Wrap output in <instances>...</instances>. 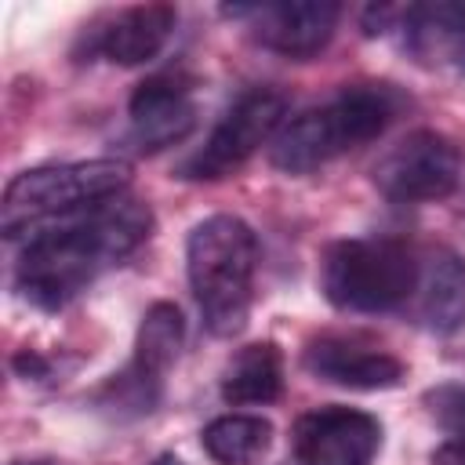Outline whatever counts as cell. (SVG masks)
Instances as JSON below:
<instances>
[{
    "instance_id": "cell-11",
    "label": "cell",
    "mask_w": 465,
    "mask_h": 465,
    "mask_svg": "<svg viewBox=\"0 0 465 465\" xmlns=\"http://www.w3.org/2000/svg\"><path fill=\"white\" fill-rule=\"evenodd\" d=\"M178 22L171 4H138L124 7L87 29V54L109 58L116 65H142L163 51Z\"/></svg>"
},
{
    "instance_id": "cell-17",
    "label": "cell",
    "mask_w": 465,
    "mask_h": 465,
    "mask_svg": "<svg viewBox=\"0 0 465 465\" xmlns=\"http://www.w3.org/2000/svg\"><path fill=\"white\" fill-rule=\"evenodd\" d=\"M203 450L218 465H251L272 443V425L262 414H222L200 432Z\"/></svg>"
},
{
    "instance_id": "cell-8",
    "label": "cell",
    "mask_w": 465,
    "mask_h": 465,
    "mask_svg": "<svg viewBox=\"0 0 465 465\" xmlns=\"http://www.w3.org/2000/svg\"><path fill=\"white\" fill-rule=\"evenodd\" d=\"M232 18H251L254 40L283 58L305 62L320 54L334 25L341 18V7L334 0H283V4H232L222 7Z\"/></svg>"
},
{
    "instance_id": "cell-4",
    "label": "cell",
    "mask_w": 465,
    "mask_h": 465,
    "mask_svg": "<svg viewBox=\"0 0 465 465\" xmlns=\"http://www.w3.org/2000/svg\"><path fill=\"white\" fill-rule=\"evenodd\" d=\"M131 185V167L124 160H80L47 163L22 171L7 182L0 200V229L7 240L33 236L44 225L91 211L105 200L124 196Z\"/></svg>"
},
{
    "instance_id": "cell-6",
    "label": "cell",
    "mask_w": 465,
    "mask_h": 465,
    "mask_svg": "<svg viewBox=\"0 0 465 465\" xmlns=\"http://www.w3.org/2000/svg\"><path fill=\"white\" fill-rule=\"evenodd\" d=\"M287 98L272 87H251L243 91L214 124L207 142L178 167L182 178L193 182H214L229 171L243 167L265 142L276 138V131L287 124Z\"/></svg>"
},
{
    "instance_id": "cell-12",
    "label": "cell",
    "mask_w": 465,
    "mask_h": 465,
    "mask_svg": "<svg viewBox=\"0 0 465 465\" xmlns=\"http://www.w3.org/2000/svg\"><path fill=\"white\" fill-rule=\"evenodd\" d=\"M305 367L341 389H356V392H374V389H392L403 381V363L396 356H389L385 349H374L360 338H345V334H327L316 338L305 349Z\"/></svg>"
},
{
    "instance_id": "cell-5",
    "label": "cell",
    "mask_w": 465,
    "mask_h": 465,
    "mask_svg": "<svg viewBox=\"0 0 465 465\" xmlns=\"http://www.w3.org/2000/svg\"><path fill=\"white\" fill-rule=\"evenodd\" d=\"M320 287L334 309L389 312L400 309L418 287V262L407 243L392 236H356L327 247Z\"/></svg>"
},
{
    "instance_id": "cell-10",
    "label": "cell",
    "mask_w": 465,
    "mask_h": 465,
    "mask_svg": "<svg viewBox=\"0 0 465 465\" xmlns=\"http://www.w3.org/2000/svg\"><path fill=\"white\" fill-rule=\"evenodd\" d=\"M127 116H131V138L138 142L142 153H156L182 142L196 124L189 80L178 73H156L142 80L127 102Z\"/></svg>"
},
{
    "instance_id": "cell-20",
    "label": "cell",
    "mask_w": 465,
    "mask_h": 465,
    "mask_svg": "<svg viewBox=\"0 0 465 465\" xmlns=\"http://www.w3.org/2000/svg\"><path fill=\"white\" fill-rule=\"evenodd\" d=\"M15 371H18L22 378H44V374H47V363H44L33 349H22V352L15 356Z\"/></svg>"
},
{
    "instance_id": "cell-19",
    "label": "cell",
    "mask_w": 465,
    "mask_h": 465,
    "mask_svg": "<svg viewBox=\"0 0 465 465\" xmlns=\"http://www.w3.org/2000/svg\"><path fill=\"white\" fill-rule=\"evenodd\" d=\"M432 465H465V436H450L443 447H436Z\"/></svg>"
},
{
    "instance_id": "cell-15",
    "label": "cell",
    "mask_w": 465,
    "mask_h": 465,
    "mask_svg": "<svg viewBox=\"0 0 465 465\" xmlns=\"http://www.w3.org/2000/svg\"><path fill=\"white\" fill-rule=\"evenodd\" d=\"M283 392V360L272 341L243 345L222 371V400L232 407L272 403Z\"/></svg>"
},
{
    "instance_id": "cell-21",
    "label": "cell",
    "mask_w": 465,
    "mask_h": 465,
    "mask_svg": "<svg viewBox=\"0 0 465 465\" xmlns=\"http://www.w3.org/2000/svg\"><path fill=\"white\" fill-rule=\"evenodd\" d=\"M153 465H182V461H178V458H174V454H160V458H156V461H153Z\"/></svg>"
},
{
    "instance_id": "cell-22",
    "label": "cell",
    "mask_w": 465,
    "mask_h": 465,
    "mask_svg": "<svg viewBox=\"0 0 465 465\" xmlns=\"http://www.w3.org/2000/svg\"><path fill=\"white\" fill-rule=\"evenodd\" d=\"M15 465H58V461H15Z\"/></svg>"
},
{
    "instance_id": "cell-18",
    "label": "cell",
    "mask_w": 465,
    "mask_h": 465,
    "mask_svg": "<svg viewBox=\"0 0 465 465\" xmlns=\"http://www.w3.org/2000/svg\"><path fill=\"white\" fill-rule=\"evenodd\" d=\"M429 414L450 432V436H465V385H436L425 392Z\"/></svg>"
},
{
    "instance_id": "cell-13",
    "label": "cell",
    "mask_w": 465,
    "mask_h": 465,
    "mask_svg": "<svg viewBox=\"0 0 465 465\" xmlns=\"http://www.w3.org/2000/svg\"><path fill=\"white\" fill-rule=\"evenodd\" d=\"M396 29L411 54L432 65L465 69V0H436V4H407L389 7L385 33Z\"/></svg>"
},
{
    "instance_id": "cell-16",
    "label": "cell",
    "mask_w": 465,
    "mask_h": 465,
    "mask_svg": "<svg viewBox=\"0 0 465 465\" xmlns=\"http://www.w3.org/2000/svg\"><path fill=\"white\" fill-rule=\"evenodd\" d=\"M182 338H185L182 309L171 305V302H156V305H149V312H145L142 323H138V338H134L131 367L142 371V374L153 378V381H163V374H167L171 363L178 360Z\"/></svg>"
},
{
    "instance_id": "cell-14",
    "label": "cell",
    "mask_w": 465,
    "mask_h": 465,
    "mask_svg": "<svg viewBox=\"0 0 465 465\" xmlns=\"http://www.w3.org/2000/svg\"><path fill=\"white\" fill-rule=\"evenodd\" d=\"M418 316L436 334L465 327V262L454 251H432L418 265Z\"/></svg>"
},
{
    "instance_id": "cell-7",
    "label": "cell",
    "mask_w": 465,
    "mask_h": 465,
    "mask_svg": "<svg viewBox=\"0 0 465 465\" xmlns=\"http://www.w3.org/2000/svg\"><path fill=\"white\" fill-rule=\"evenodd\" d=\"M461 182V149L440 131L403 134L378 163L374 185L396 203H429L443 200Z\"/></svg>"
},
{
    "instance_id": "cell-9",
    "label": "cell",
    "mask_w": 465,
    "mask_h": 465,
    "mask_svg": "<svg viewBox=\"0 0 465 465\" xmlns=\"http://www.w3.org/2000/svg\"><path fill=\"white\" fill-rule=\"evenodd\" d=\"M291 447L298 465H371L381 447V425L367 411L320 407L294 421Z\"/></svg>"
},
{
    "instance_id": "cell-2",
    "label": "cell",
    "mask_w": 465,
    "mask_h": 465,
    "mask_svg": "<svg viewBox=\"0 0 465 465\" xmlns=\"http://www.w3.org/2000/svg\"><path fill=\"white\" fill-rule=\"evenodd\" d=\"M185 269L203 327L214 338L243 331L258 269L254 229L236 214H211L196 222L185 240Z\"/></svg>"
},
{
    "instance_id": "cell-1",
    "label": "cell",
    "mask_w": 465,
    "mask_h": 465,
    "mask_svg": "<svg viewBox=\"0 0 465 465\" xmlns=\"http://www.w3.org/2000/svg\"><path fill=\"white\" fill-rule=\"evenodd\" d=\"M153 232V211L134 196L105 200L91 211L36 229L15 265V287L36 309H62L105 269L131 258Z\"/></svg>"
},
{
    "instance_id": "cell-3",
    "label": "cell",
    "mask_w": 465,
    "mask_h": 465,
    "mask_svg": "<svg viewBox=\"0 0 465 465\" xmlns=\"http://www.w3.org/2000/svg\"><path fill=\"white\" fill-rule=\"evenodd\" d=\"M396 116V98L389 87L356 84L323 105L291 116L269 142L272 167L287 174H309L349 149L374 142Z\"/></svg>"
}]
</instances>
